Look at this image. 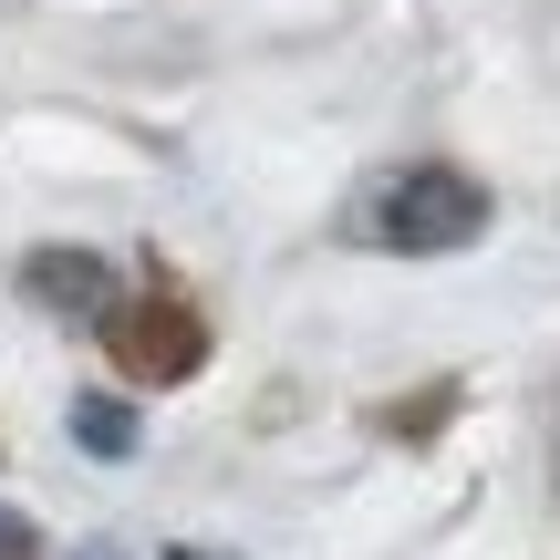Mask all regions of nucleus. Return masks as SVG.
<instances>
[{
	"label": "nucleus",
	"instance_id": "f257e3e1",
	"mask_svg": "<svg viewBox=\"0 0 560 560\" xmlns=\"http://www.w3.org/2000/svg\"><path fill=\"white\" fill-rule=\"evenodd\" d=\"M488 229V187L467 166H405L363 198V240L374 249H405V260H446Z\"/></svg>",
	"mask_w": 560,
	"mask_h": 560
},
{
	"label": "nucleus",
	"instance_id": "f03ea898",
	"mask_svg": "<svg viewBox=\"0 0 560 560\" xmlns=\"http://www.w3.org/2000/svg\"><path fill=\"white\" fill-rule=\"evenodd\" d=\"M21 280H32V301H52V312H104V301H115V270H104L94 249H42Z\"/></svg>",
	"mask_w": 560,
	"mask_h": 560
},
{
	"label": "nucleus",
	"instance_id": "7ed1b4c3",
	"mask_svg": "<svg viewBox=\"0 0 560 560\" xmlns=\"http://www.w3.org/2000/svg\"><path fill=\"white\" fill-rule=\"evenodd\" d=\"M73 436L94 446V457H136V405H115V395H73Z\"/></svg>",
	"mask_w": 560,
	"mask_h": 560
},
{
	"label": "nucleus",
	"instance_id": "20e7f679",
	"mask_svg": "<svg viewBox=\"0 0 560 560\" xmlns=\"http://www.w3.org/2000/svg\"><path fill=\"white\" fill-rule=\"evenodd\" d=\"M32 550H42V540H32V520H21V509L0 499V560H32Z\"/></svg>",
	"mask_w": 560,
	"mask_h": 560
},
{
	"label": "nucleus",
	"instance_id": "39448f33",
	"mask_svg": "<svg viewBox=\"0 0 560 560\" xmlns=\"http://www.w3.org/2000/svg\"><path fill=\"white\" fill-rule=\"evenodd\" d=\"M166 560H198V550H166Z\"/></svg>",
	"mask_w": 560,
	"mask_h": 560
}]
</instances>
